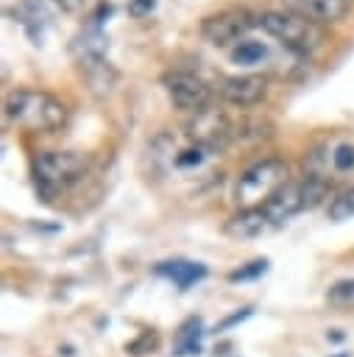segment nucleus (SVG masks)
Returning <instances> with one entry per match:
<instances>
[{
	"mask_svg": "<svg viewBox=\"0 0 354 357\" xmlns=\"http://www.w3.org/2000/svg\"><path fill=\"white\" fill-rule=\"evenodd\" d=\"M6 117L31 131H56L67 123V106L50 92L17 89L6 100Z\"/></svg>",
	"mask_w": 354,
	"mask_h": 357,
	"instance_id": "1",
	"label": "nucleus"
},
{
	"mask_svg": "<svg viewBox=\"0 0 354 357\" xmlns=\"http://www.w3.org/2000/svg\"><path fill=\"white\" fill-rule=\"evenodd\" d=\"M287 165L276 156L270 159H259L251 167H245L234 184V201L240 204V209L245 206H262L268 204L284 184H287Z\"/></svg>",
	"mask_w": 354,
	"mask_h": 357,
	"instance_id": "2",
	"label": "nucleus"
},
{
	"mask_svg": "<svg viewBox=\"0 0 354 357\" xmlns=\"http://www.w3.org/2000/svg\"><path fill=\"white\" fill-rule=\"evenodd\" d=\"M89 162L78 151H42L33 156V178L45 195L61 192L86 173Z\"/></svg>",
	"mask_w": 354,
	"mask_h": 357,
	"instance_id": "3",
	"label": "nucleus"
},
{
	"mask_svg": "<svg viewBox=\"0 0 354 357\" xmlns=\"http://www.w3.org/2000/svg\"><path fill=\"white\" fill-rule=\"evenodd\" d=\"M259 25L279 39L284 47L295 50V53H312L321 45V31L315 22L293 14V11H265L259 17Z\"/></svg>",
	"mask_w": 354,
	"mask_h": 357,
	"instance_id": "4",
	"label": "nucleus"
},
{
	"mask_svg": "<svg viewBox=\"0 0 354 357\" xmlns=\"http://www.w3.org/2000/svg\"><path fill=\"white\" fill-rule=\"evenodd\" d=\"M187 134L190 139L198 145V148H206L209 153H217L229 145L231 139V123L223 112L217 109H201V112H192L190 120H187Z\"/></svg>",
	"mask_w": 354,
	"mask_h": 357,
	"instance_id": "5",
	"label": "nucleus"
},
{
	"mask_svg": "<svg viewBox=\"0 0 354 357\" xmlns=\"http://www.w3.org/2000/svg\"><path fill=\"white\" fill-rule=\"evenodd\" d=\"M259 20H254L245 8H223L217 14H209L203 17L201 22V36L209 42V45H231L237 39H243Z\"/></svg>",
	"mask_w": 354,
	"mask_h": 357,
	"instance_id": "6",
	"label": "nucleus"
},
{
	"mask_svg": "<svg viewBox=\"0 0 354 357\" xmlns=\"http://www.w3.org/2000/svg\"><path fill=\"white\" fill-rule=\"evenodd\" d=\"M164 84V92L167 98L173 100V106L184 109V112H201L209 106L212 100V89L206 86V81H201L198 75L192 73H184V70H176V73H167L162 78Z\"/></svg>",
	"mask_w": 354,
	"mask_h": 357,
	"instance_id": "7",
	"label": "nucleus"
},
{
	"mask_svg": "<svg viewBox=\"0 0 354 357\" xmlns=\"http://www.w3.org/2000/svg\"><path fill=\"white\" fill-rule=\"evenodd\" d=\"M268 92V78L256 75V73H245V75H229L220 84V95L231 103V106H254L265 98Z\"/></svg>",
	"mask_w": 354,
	"mask_h": 357,
	"instance_id": "8",
	"label": "nucleus"
},
{
	"mask_svg": "<svg viewBox=\"0 0 354 357\" xmlns=\"http://www.w3.org/2000/svg\"><path fill=\"white\" fill-rule=\"evenodd\" d=\"M284 6L309 20V22H323V25H332V22H340L346 14H348V0H284Z\"/></svg>",
	"mask_w": 354,
	"mask_h": 357,
	"instance_id": "9",
	"label": "nucleus"
},
{
	"mask_svg": "<svg viewBox=\"0 0 354 357\" xmlns=\"http://www.w3.org/2000/svg\"><path fill=\"white\" fill-rule=\"evenodd\" d=\"M262 209H265V215H268V220H270L273 226H279V223L290 220L293 215H298L301 209H307V206H304L301 181H287L268 204H262Z\"/></svg>",
	"mask_w": 354,
	"mask_h": 357,
	"instance_id": "10",
	"label": "nucleus"
},
{
	"mask_svg": "<svg viewBox=\"0 0 354 357\" xmlns=\"http://www.w3.org/2000/svg\"><path fill=\"white\" fill-rule=\"evenodd\" d=\"M78 61V70L89 86L92 95H109L117 84V70L106 61V56H84V59H75Z\"/></svg>",
	"mask_w": 354,
	"mask_h": 357,
	"instance_id": "11",
	"label": "nucleus"
},
{
	"mask_svg": "<svg viewBox=\"0 0 354 357\" xmlns=\"http://www.w3.org/2000/svg\"><path fill=\"white\" fill-rule=\"evenodd\" d=\"M268 226H273V223L268 220L262 206H245L226 220V234L234 240H251V237H259L262 231H268Z\"/></svg>",
	"mask_w": 354,
	"mask_h": 357,
	"instance_id": "12",
	"label": "nucleus"
},
{
	"mask_svg": "<svg viewBox=\"0 0 354 357\" xmlns=\"http://www.w3.org/2000/svg\"><path fill=\"white\" fill-rule=\"evenodd\" d=\"M159 276H167L178 290H187L190 284L201 282L206 276V268L201 262H187V259H173V262H159L156 265Z\"/></svg>",
	"mask_w": 354,
	"mask_h": 357,
	"instance_id": "13",
	"label": "nucleus"
},
{
	"mask_svg": "<svg viewBox=\"0 0 354 357\" xmlns=\"http://www.w3.org/2000/svg\"><path fill=\"white\" fill-rule=\"evenodd\" d=\"M201 321L198 318H190L181 329H178V337H176V357H190V354H198L201 351Z\"/></svg>",
	"mask_w": 354,
	"mask_h": 357,
	"instance_id": "14",
	"label": "nucleus"
},
{
	"mask_svg": "<svg viewBox=\"0 0 354 357\" xmlns=\"http://www.w3.org/2000/svg\"><path fill=\"white\" fill-rule=\"evenodd\" d=\"M301 190H304V206L312 209V206H318V204L329 195V181H326L323 176H312V173H307L304 181H301Z\"/></svg>",
	"mask_w": 354,
	"mask_h": 357,
	"instance_id": "15",
	"label": "nucleus"
},
{
	"mask_svg": "<svg viewBox=\"0 0 354 357\" xmlns=\"http://www.w3.org/2000/svg\"><path fill=\"white\" fill-rule=\"evenodd\" d=\"M265 45L262 42H254V39H245V42H237L234 50H231V61L234 64H256L265 59Z\"/></svg>",
	"mask_w": 354,
	"mask_h": 357,
	"instance_id": "16",
	"label": "nucleus"
},
{
	"mask_svg": "<svg viewBox=\"0 0 354 357\" xmlns=\"http://www.w3.org/2000/svg\"><path fill=\"white\" fill-rule=\"evenodd\" d=\"M329 218L332 220H348V218H354V190H343L340 195L332 198Z\"/></svg>",
	"mask_w": 354,
	"mask_h": 357,
	"instance_id": "17",
	"label": "nucleus"
},
{
	"mask_svg": "<svg viewBox=\"0 0 354 357\" xmlns=\"http://www.w3.org/2000/svg\"><path fill=\"white\" fill-rule=\"evenodd\" d=\"M326 298L334 307H354V279H343V282L332 284Z\"/></svg>",
	"mask_w": 354,
	"mask_h": 357,
	"instance_id": "18",
	"label": "nucleus"
},
{
	"mask_svg": "<svg viewBox=\"0 0 354 357\" xmlns=\"http://www.w3.org/2000/svg\"><path fill=\"white\" fill-rule=\"evenodd\" d=\"M332 167H334L337 173H348V170L354 167V145H351V142L334 145V151H332Z\"/></svg>",
	"mask_w": 354,
	"mask_h": 357,
	"instance_id": "19",
	"label": "nucleus"
},
{
	"mask_svg": "<svg viewBox=\"0 0 354 357\" xmlns=\"http://www.w3.org/2000/svg\"><path fill=\"white\" fill-rule=\"evenodd\" d=\"M265 271H268V259H254V262H248L245 268L234 271L229 279H231V282H243V279H254V276H259V273H265Z\"/></svg>",
	"mask_w": 354,
	"mask_h": 357,
	"instance_id": "20",
	"label": "nucleus"
},
{
	"mask_svg": "<svg viewBox=\"0 0 354 357\" xmlns=\"http://www.w3.org/2000/svg\"><path fill=\"white\" fill-rule=\"evenodd\" d=\"M206 156H209V151H206V148H198V145H195V148H190V151H181V153L176 156V165H178V167L201 165V162H203Z\"/></svg>",
	"mask_w": 354,
	"mask_h": 357,
	"instance_id": "21",
	"label": "nucleus"
},
{
	"mask_svg": "<svg viewBox=\"0 0 354 357\" xmlns=\"http://www.w3.org/2000/svg\"><path fill=\"white\" fill-rule=\"evenodd\" d=\"M156 8V0H131L128 3V14L131 17H145V14H151Z\"/></svg>",
	"mask_w": 354,
	"mask_h": 357,
	"instance_id": "22",
	"label": "nucleus"
},
{
	"mask_svg": "<svg viewBox=\"0 0 354 357\" xmlns=\"http://www.w3.org/2000/svg\"><path fill=\"white\" fill-rule=\"evenodd\" d=\"M156 343H159V340H156V335H142L137 343H128L125 349H128L134 357H139V351H142V349H156Z\"/></svg>",
	"mask_w": 354,
	"mask_h": 357,
	"instance_id": "23",
	"label": "nucleus"
},
{
	"mask_svg": "<svg viewBox=\"0 0 354 357\" xmlns=\"http://www.w3.org/2000/svg\"><path fill=\"white\" fill-rule=\"evenodd\" d=\"M81 3H84V0H59V6H61V8H67V11H72V8H78Z\"/></svg>",
	"mask_w": 354,
	"mask_h": 357,
	"instance_id": "24",
	"label": "nucleus"
},
{
	"mask_svg": "<svg viewBox=\"0 0 354 357\" xmlns=\"http://www.w3.org/2000/svg\"><path fill=\"white\" fill-rule=\"evenodd\" d=\"M337 357H346V354H337Z\"/></svg>",
	"mask_w": 354,
	"mask_h": 357,
	"instance_id": "25",
	"label": "nucleus"
},
{
	"mask_svg": "<svg viewBox=\"0 0 354 357\" xmlns=\"http://www.w3.org/2000/svg\"><path fill=\"white\" fill-rule=\"evenodd\" d=\"M56 3H59V0H56Z\"/></svg>",
	"mask_w": 354,
	"mask_h": 357,
	"instance_id": "26",
	"label": "nucleus"
}]
</instances>
